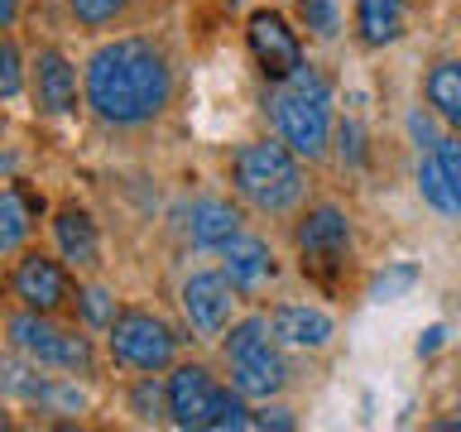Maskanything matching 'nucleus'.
Here are the masks:
<instances>
[{"instance_id": "f257e3e1", "label": "nucleus", "mask_w": 461, "mask_h": 432, "mask_svg": "<svg viewBox=\"0 0 461 432\" xmlns=\"http://www.w3.org/2000/svg\"><path fill=\"white\" fill-rule=\"evenodd\" d=\"M82 101L96 121L115 130H140L158 121L173 101V68L154 39H106L82 68Z\"/></svg>"}, {"instance_id": "f03ea898", "label": "nucleus", "mask_w": 461, "mask_h": 432, "mask_svg": "<svg viewBox=\"0 0 461 432\" xmlns=\"http://www.w3.org/2000/svg\"><path fill=\"white\" fill-rule=\"evenodd\" d=\"M265 111L274 130H279V140L298 158H308V164L327 158L331 130H337V121H331V82L312 63H303L288 82H274Z\"/></svg>"}, {"instance_id": "7ed1b4c3", "label": "nucleus", "mask_w": 461, "mask_h": 432, "mask_svg": "<svg viewBox=\"0 0 461 432\" xmlns=\"http://www.w3.org/2000/svg\"><path fill=\"white\" fill-rule=\"evenodd\" d=\"M230 187L255 212L284 216L303 202L308 178H303V158L284 140H250L230 154Z\"/></svg>"}, {"instance_id": "20e7f679", "label": "nucleus", "mask_w": 461, "mask_h": 432, "mask_svg": "<svg viewBox=\"0 0 461 432\" xmlns=\"http://www.w3.org/2000/svg\"><path fill=\"white\" fill-rule=\"evenodd\" d=\"M226 365H230V384L240 389L245 399H274L288 384V360L274 346V327L265 312L240 317V322L226 327L221 337Z\"/></svg>"}, {"instance_id": "39448f33", "label": "nucleus", "mask_w": 461, "mask_h": 432, "mask_svg": "<svg viewBox=\"0 0 461 432\" xmlns=\"http://www.w3.org/2000/svg\"><path fill=\"white\" fill-rule=\"evenodd\" d=\"M106 346H111V360L121 370L158 374V370L173 365V356H178V331L149 308H121L111 331H106Z\"/></svg>"}, {"instance_id": "423d86ee", "label": "nucleus", "mask_w": 461, "mask_h": 432, "mask_svg": "<svg viewBox=\"0 0 461 432\" xmlns=\"http://www.w3.org/2000/svg\"><path fill=\"white\" fill-rule=\"evenodd\" d=\"M10 346L20 356H29L43 370H63V374H92V341L77 337V331H63L53 322V312H14L10 322Z\"/></svg>"}, {"instance_id": "0eeeda50", "label": "nucleus", "mask_w": 461, "mask_h": 432, "mask_svg": "<svg viewBox=\"0 0 461 432\" xmlns=\"http://www.w3.org/2000/svg\"><path fill=\"white\" fill-rule=\"evenodd\" d=\"M294 245L303 255V269H308L312 279L331 284L346 265H351V216H346V207H337V202L308 207L294 226Z\"/></svg>"}, {"instance_id": "6e6552de", "label": "nucleus", "mask_w": 461, "mask_h": 432, "mask_svg": "<svg viewBox=\"0 0 461 432\" xmlns=\"http://www.w3.org/2000/svg\"><path fill=\"white\" fill-rule=\"evenodd\" d=\"M178 298H183V317H187V327H193V337L197 341H216V337H226L240 293L230 288V279L221 269H197V274L183 279Z\"/></svg>"}, {"instance_id": "1a4fd4ad", "label": "nucleus", "mask_w": 461, "mask_h": 432, "mask_svg": "<svg viewBox=\"0 0 461 432\" xmlns=\"http://www.w3.org/2000/svg\"><path fill=\"white\" fill-rule=\"evenodd\" d=\"M245 43H250L255 68L265 72L269 82H288L303 63H308L298 34L288 29V20L279 10H255L250 20H245Z\"/></svg>"}, {"instance_id": "9d476101", "label": "nucleus", "mask_w": 461, "mask_h": 432, "mask_svg": "<svg viewBox=\"0 0 461 432\" xmlns=\"http://www.w3.org/2000/svg\"><path fill=\"white\" fill-rule=\"evenodd\" d=\"M10 288H14V298H20L24 308H34V312H58L63 302H72V279H68V269L58 265V259L39 255V250H29V255L14 259Z\"/></svg>"}, {"instance_id": "9b49d317", "label": "nucleus", "mask_w": 461, "mask_h": 432, "mask_svg": "<svg viewBox=\"0 0 461 432\" xmlns=\"http://www.w3.org/2000/svg\"><path fill=\"white\" fill-rule=\"evenodd\" d=\"M164 389H168V423L173 428H207L212 399H216V389H221L207 365L183 360V365H173Z\"/></svg>"}, {"instance_id": "f8f14e48", "label": "nucleus", "mask_w": 461, "mask_h": 432, "mask_svg": "<svg viewBox=\"0 0 461 432\" xmlns=\"http://www.w3.org/2000/svg\"><path fill=\"white\" fill-rule=\"evenodd\" d=\"M29 82H34V106L43 115H72L77 111V68L63 49H39L34 68H29Z\"/></svg>"}, {"instance_id": "ddd939ff", "label": "nucleus", "mask_w": 461, "mask_h": 432, "mask_svg": "<svg viewBox=\"0 0 461 432\" xmlns=\"http://www.w3.org/2000/svg\"><path fill=\"white\" fill-rule=\"evenodd\" d=\"M53 240H58V255L68 259L72 269H96L101 265V230L92 221V212L68 202V207L53 212Z\"/></svg>"}, {"instance_id": "4468645a", "label": "nucleus", "mask_w": 461, "mask_h": 432, "mask_svg": "<svg viewBox=\"0 0 461 432\" xmlns=\"http://www.w3.org/2000/svg\"><path fill=\"white\" fill-rule=\"evenodd\" d=\"M269 327H274V341L298 346V351H322L337 337V322L322 308H308V302H279L269 312Z\"/></svg>"}, {"instance_id": "2eb2a0df", "label": "nucleus", "mask_w": 461, "mask_h": 432, "mask_svg": "<svg viewBox=\"0 0 461 432\" xmlns=\"http://www.w3.org/2000/svg\"><path fill=\"white\" fill-rule=\"evenodd\" d=\"M226 265H221V274L230 279V288L245 298V293H255V288H265V279H274V250L259 236H240L226 245Z\"/></svg>"}, {"instance_id": "dca6fc26", "label": "nucleus", "mask_w": 461, "mask_h": 432, "mask_svg": "<svg viewBox=\"0 0 461 432\" xmlns=\"http://www.w3.org/2000/svg\"><path fill=\"white\" fill-rule=\"evenodd\" d=\"M187 236H193L197 250H226V245L240 236V207H236V202H226V197H202V202H193Z\"/></svg>"}, {"instance_id": "f3484780", "label": "nucleus", "mask_w": 461, "mask_h": 432, "mask_svg": "<svg viewBox=\"0 0 461 432\" xmlns=\"http://www.w3.org/2000/svg\"><path fill=\"white\" fill-rule=\"evenodd\" d=\"M423 96H428L432 115H438L447 130H456V135H461V58H442V63L428 68Z\"/></svg>"}, {"instance_id": "a211bd4d", "label": "nucleus", "mask_w": 461, "mask_h": 432, "mask_svg": "<svg viewBox=\"0 0 461 432\" xmlns=\"http://www.w3.org/2000/svg\"><path fill=\"white\" fill-rule=\"evenodd\" d=\"M403 34V0H356V39L366 49H384Z\"/></svg>"}, {"instance_id": "6ab92c4d", "label": "nucleus", "mask_w": 461, "mask_h": 432, "mask_svg": "<svg viewBox=\"0 0 461 432\" xmlns=\"http://www.w3.org/2000/svg\"><path fill=\"white\" fill-rule=\"evenodd\" d=\"M29 230H34V207L24 202L20 187H0V255L24 250Z\"/></svg>"}, {"instance_id": "aec40b11", "label": "nucleus", "mask_w": 461, "mask_h": 432, "mask_svg": "<svg viewBox=\"0 0 461 432\" xmlns=\"http://www.w3.org/2000/svg\"><path fill=\"white\" fill-rule=\"evenodd\" d=\"M413 183H418V197H423L432 212H442V216H461V193H456L452 183H447V173H442L438 158H432V149H428L423 158H418Z\"/></svg>"}, {"instance_id": "412c9836", "label": "nucleus", "mask_w": 461, "mask_h": 432, "mask_svg": "<svg viewBox=\"0 0 461 432\" xmlns=\"http://www.w3.org/2000/svg\"><path fill=\"white\" fill-rule=\"evenodd\" d=\"M418 279H423V269L413 265V259H399V265H384L380 274L370 279V298L375 302H399V298H409Z\"/></svg>"}, {"instance_id": "4be33fe9", "label": "nucleus", "mask_w": 461, "mask_h": 432, "mask_svg": "<svg viewBox=\"0 0 461 432\" xmlns=\"http://www.w3.org/2000/svg\"><path fill=\"white\" fill-rule=\"evenodd\" d=\"M250 409H245V394L236 384H221L216 389V399H212V413H207V432H240V428H250Z\"/></svg>"}, {"instance_id": "5701e85b", "label": "nucleus", "mask_w": 461, "mask_h": 432, "mask_svg": "<svg viewBox=\"0 0 461 432\" xmlns=\"http://www.w3.org/2000/svg\"><path fill=\"white\" fill-rule=\"evenodd\" d=\"M298 24L312 39H337L341 34V0H298Z\"/></svg>"}, {"instance_id": "b1692460", "label": "nucleus", "mask_w": 461, "mask_h": 432, "mask_svg": "<svg viewBox=\"0 0 461 432\" xmlns=\"http://www.w3.org/2000/svg\"><path fill=\"white\" fill-rule=\"evenodd\" d=\"M77 312H82V327H92V331H111L115 312H121V302H115L111 288L92 284V288H82V293H77Z\"/></svg>"}, {"instance_id": "393cba45", "label": "nucleus", "mask_w": 461, "mask_h": 432, "mask_svg": "<svg viewBox=\"0 0 461 432\" xmlns=\"http://www.w3.org/2000/svg\"><path fill=\"white\" fill-rule=\"evenodd\" d=\"M331 144H337V158L346 168H366V158H370V144H366V130H360L356 115H346V121L331 130Z\"/></svg>"}, {"instance_id": "a878e982", "label": "nucleus", "mask_w": 461, "mask_h": 432, "mask_svg": "<svg viewBox=\"0 0 461 432\" xmlns=\"http://www.w3.org/2000/svg\"><path fill=\"white\" fill-rule=\"evenodd\" d=\"M130 413H135L140 423H158V418L168 413V389H158L154 374H144V380L130 389Z\"/></svg>"}, {"instance_id": "bb28decb", "label": "nucleus", "mask_w": 461, "mask_h": 432, "mask_svg": "<svg viewBox=\"0 0 461 432\" xmlns=\"http://www.w3.org/2000/svg\"><path fill=\"white\" fill-rule=\"evenodd\" d=\"M68 10L82 29H106L130 10V0H68Z\"/></svg>"}, {"instance_id": "cd10ccee", "label": "nucleus", "mask_w": 461, "mask_h": 432, "mask_svg": "<svg viewBox=\"0 0 461 432\" xmlns=\"http://www.w3.org/2000/svg\"><path fill=\"white\" fill-rule=\"evenodd\" d=\"M24 92V58L14 39H0V101H14Z\"/></svg>"}, {"instance_id": "c85d7f7f", "label": "nucleus", "mask_w": 461, "mask_h": 432, "mask_svg": "<svg viewBox=\"0 0 461 432\" xmlns=\"http://www.w3.org/2000/svg\"><path fill=\"white\" fill-rule=\"evenodd\" d=\"M432 158L442 164L447 183H452L456 193H461V135H456V130H452V135H442L438 144H432Z\"/></svg>"}, {"instance_id": "c756f323", "label": "nucleus", "mask_w": 461, "mask_h": 432, "mask_svg": "<svg viewBox=\"0 0 461 432\" xmlns=\"http://www.w3.org/2000/svg\"><path fill=\"white\" fill-rule=\"evenodd\" d=\"M250 428H265V432H294L298 423H294V413H288V409H259V413L250 418Z\"/></svg>"}, {"instance_id": "7c9ffc66", "label": "nucleus", "mask_w": 461, "mask_h": 432, "mask_svg": "<svg viewBox=\"0 0 461 432\" xmlns=\"http://www.w3.org/2000/svg\"><path fill=\"white\" fill-rule=\"evenodd\" d=\"M409 135H413L418 149H432V144H438V135H432V121H428L423 111H409Z\"/></svg>"}, {"instance_id": "2f4dec72", "label": "nucleus", "mask_w": 461, "mask_h": 432, "mask_svg": "<svg viewBox=\"0 0 461 432\" xmlns=\"http://www.w3.org/2000/svg\"><path fill=\"white\" fill-rule=\"evenodd\" d=\"M442 341H447V327H442V322H432L423 337H418L413 351H418V356H438V351H442Z\"/></svg>"}, {"instance_id": "473e14b6", "label": "nucleus", "mask_w": 461, "mask_h": 432, "mask_svg": "<svg viewBox=\"0 0 461 432\" xmlns=\"http://www.w3.org/2000/svg\"><path fill=\"white\" fill-rule=\"evenodd\" d=\"M20 10H24V0H0V29H10L20 20Z\"/></svg>"}, {"instance_id": "72a5a7b5", "label": "nucleus", "mask_w": 461, "mask_h": 432, "mask_svg": "<svg viewBox=\"0 0 461 432\" xmlns=\"http://www.w3.org/2000/svg\"><path fill=\"white\" fill-rule=\"evenodd\" d=\"M0 428H10V418H5V409H0Z\"/></svg>"}, {"instance_id": "f704fd0d", "label": "nucleus", "mask_w": 461, "mask_h": 432, "mask_svg": "<svg viewBox=\"0 0 461 432\" xmlns=\"http://www.w3.org/2000/svg\"><path fill=\"white\" fill-rule=\"evenodd\" d=\"M456 428H461V403H456Z\"/></svg>"}]
</instances>
